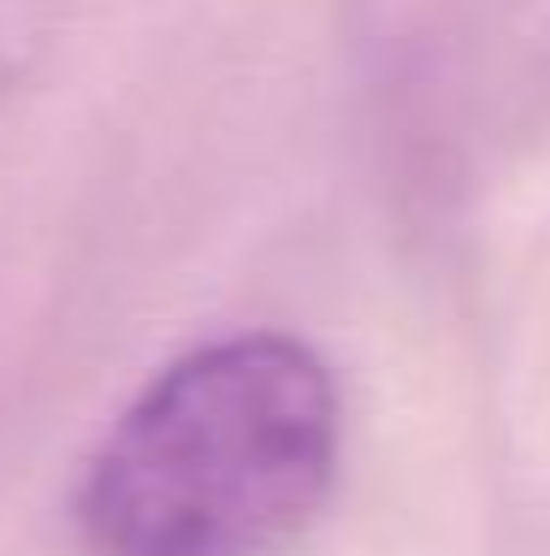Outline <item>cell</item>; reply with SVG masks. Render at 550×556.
Returning a JSON list of instances; mask_svg holds the SVG:
<instances>
[{
    "mask_svg": "<svg viewBox=\"0 0 550 556\" xmlns=\"http://www.w3.org/2000/svg\"><path fill=\"white\" fill-rule=\"evenodd\" d=\"M344 468L320 350L238 332L183 350L89 450L72 515L89 556H291Z\"/></svg>",
    "mask_w": 550,
    "mask_h": 556,
    "instance_id": "6da1fadb",
    "label": "cell"
},
{
    "mask_svg": "<svg viewBox=\"0 0 550 556\" xmlns=\"http://www.w3.org/2000/svg\"><path fill=\"white\" fill-rule=\"evenodd\" d=\"M7 72H12V60H7V42H0V84H7Z\"/></svg>",
    "mask_w": 550,
    "mask_h": 556,
    "instance_id": "7a4b0ae2",
    "label": "cell"
}]
</instances>
